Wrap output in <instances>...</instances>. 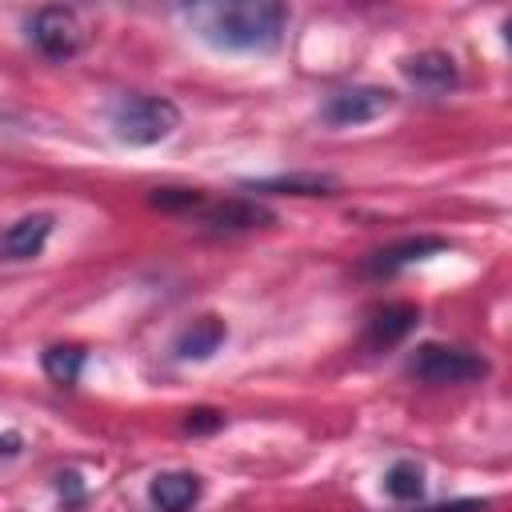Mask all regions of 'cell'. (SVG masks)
<instances>
[{"mask_svg":"<svg viewBox=\"0 0 512 512\" xmlns=\"http://www.w3.org/2000/svg\"><path fill=\"white\" fill-rule=\"evenodd\" d=\"M108 124L116 132V140L132 144V148H148V144H160L164 136L176 132L180 124V108L168 100V96H120L108 112Z\"/></svg>","mask_w":512,"mask_h":512,"instance_id":"7a4b0ae2","label":"cell"},{"mask_svg":"<svg viewBox=\"0 0 512 512\" xmlns=\"http://www.w3.org/2000/svg\"><path fill=\"white\" fill-rule=\"evenodd\" d=\"M400 72H404V80L416 84L420 92H448V88H456V80H460L456 60H452L448 52H436V48L408 56V60L400 64Z\"/></svg>","mask_w":512,"mask_h":512,"instance_id":"9c48e42d","label":"cell"},{"mask_svg":"<svg viewBox=\"0 0 512 512\" xmlns=\"http://www.w3.org/2000/svg\"><path fill=\"white\" fill-rule=\"evenodd\" d=\"M488 360L480 352H468V348H456V344H420L412 356H408V372L420 380V384H472V380H484L488 376Z\"/></svg>","mask_w":512,"mask_h":512,"instance_id":"3957f363","label":"cell"},{"mask_svg":"<svg viewBox=\"0 0 512 512\" xmlns=\"http://www.w3.org/2000/svg\"><path fill=\"white\" fill-rule=\"evenodd\" d=\"M252 192H280V196H332L340 188L336 176L328 172H284L268 180H248Z\"/></svg>","mask_w":512,"mask_h":512,"instance_id":"4fadbf2b","label":"cell"},{"mask_svg":"<svg viewBox=\"0 0 512 512\" xmlns=\"http://www.w3.org/2000/svg\"><path fill=\"white\" fill-rule=\"evenodd\" d=\"M52 224H56L52 212H28V216L12 220L0 232V264H20V260L40 256L52 236Z\"/></svg>","mask_w":512,"mask_h":512,"instance_id":"8992f818","label":"cell"},{"mask_svg":"<svg viewBox=\"0 0 512 512\" xmlns=\"http://www.w3.org/2000/svg\"><path fill=\"white\" fill-rule=\"evenodd\" d=\"M428 512H488V500H456V504H440Z\"/></svg>","mask_w":512,"mask_h":512,"instance_id":"d6986e66","label":"cell"},{"mask_svg":"<svg viewBox=\"0 0 512 512\" xmlns=\"http://www.w3.org/2000/svg\"><path fill=\"white\" fill-rule=\"evenodd\" d=\"M148 500L160 512H188L200 500V476L196 472H160L148 484Z\"/></svg>","mask_w":512,"mask_h":512,"instance_id":"7c38bea8","label":"cell"},{"mask_svg":"<svg viewBox=\"0 0 512 512\" xmlns=\"http://www.w3.org/2000/svg\"><path fill=\"white\" fill-rule=\"evenodd\" d=\"M384 488L392 500H420L424 496V468L416 460H396L384 476Z\"/></svg>","mask_w":512,"mask_h":512,"instance_id":"9a60e30c","label":"cell"},{"mask_svg":"<svg viewBox=\"0 0 512 512\" xmlns=\"http://www.w3.org/2000/svg\"><path fill=\"white\" fill-rule=\"evenodd\" d=\"M24 448V440H20V432H0V456L8 460V456H16Z\"/></svg>","mask_w":512,"mask_h":512,"instance_id":"ffe728a7","label":"cell"},{"mask_svg":"<svg viewBox=\"0 0 512 512\" xmlns=\"http://www.w3.org/2000/svg\"><path fill=\"white\" fill-rule=\"evenodd\" d=\"M444 248H448L444 236H408V240H396V244H388L380 252H368L360 260V272L376 276V280L380 276H396L400 268H408V264H416V260H424L432 252H444Z\"/></svg>","mask_w":512,"mask_h":512,"instance_id":"52a82bcc","label":"cell"},{"mask_svg":"<svg viewBox=\"0 0 512 512\" xmlns=\"http://www.w3.org/2000/svg\"><path fill=\"white\" fill-rule=\"evenodd\" d=\"M272 220H276V212L264 208L260 200H248V196L204 204V216H200V224L208 232H248V228H268Z\"/></svg>","mask_w":512,"mask_h":512,"instance_id":"ba28073f","label":"cell"},{"mask_svg":"<svg viewBox=\"0 0 512 512\" xmlns=\"http://www.w3.org/2000/svg\"><path fill=\"white\" fill-rule=\"evenodd\" d=\"M224 336H228V324H224L216 312H208V316H196V320L176 336L172 352H176L180 360H208V356L224 344Z\"/></svg>","mask_w":512,"mask_h":512,"instance_id":"8fae6325","label":"cell"},{"mask_svg":"<svg viewBox=\"0 0 512 512\" xmlns=\"http://www.w3.org/2000/svg\"><path fill=\"white\" fill-rule=\"evenodd\" d=\"M40 368H44V376L52 384L72 388L80 380V372H84V348H76V344H52V348H44Z\"/></svg>","mask_w":512,"mask_h":512,"instance_id":"5bb4252c","label":"cell"},{"mask_svg":"<svg viewBox=\"0 0 512 512\" xmlns=\"http://www.w3.org/2000/svg\"><path fill=\"white\" fill-rule=\"evenodd\" d=\"M56 488H60L64 508H76V504L84 500V484H80V476H76V472H60V476H56Z\"/></svg>","mask_w":512,"mask_h":512,"instance_id":"ac0fdd59","label":"cell"},{"mask_svg":"<svg viewBox=\"0 0 512 512\" xmlns=\"http://www.w3.org/2000/svg\"><path fill=\"white\" fill-rule=\"evenodd\" d=\"M416 324H420V308H416V304H388V308H380V312L368 320V328H364V348H368V352L396 348Z\"/></svg>","mask_w":512,"mask_h":512,"instance_id":"30bf717a","label":"cell"},{"mask_svg":"<svg viewBox=\"0 0 512 512\" xmlns=\"http://www.w3.org/2000/svg\"><path fill=\"white\" fill-rule=\"evenodd\" d=\"M180 16L216 48L236 52H272L288 28V8L280 0H216L184 4Z\"/></svg>","mask_w":512,"mask_h":512,"instance_id":"6da1fadb","label":"cell"},{"mask_svg":"<svg viewBox=\"0 0 512 512\" xmlns=\"http://www.w3.org/2000/svg\"><path fill=\"white\" fill-rule=\"evenodd\" d=\"M148 204H152V208H164V212H184V208H204L208 200H204V192H196V188H156V192L148 196Z\"/></svg>","mask_w":512,"mask_h":512,"instance_id":"2e32d148","label":"cell"},{"mask_svg":"<svg viewBox=\"0 0 512 512\" xmlns=\"http://www.w3.org/2000/svg\"><path fill=\"white\" fill-rule=\"evenodd\" d=\"M216 428H224V412H216V408H192L184 416V432H192V436H208Z\"/></svg>","mask_w":512,"mask_h":512,"instance_id":"e0dca14e","label":"cell"},{"mask_svg":"<svg viewBox=\"0 0 512 512\" xmlns=\"http://www.w3.org/2000/svg\"><path fill=\"white\" fill-rule=\"evenodd\" d=\"M28 40L48 56V60H68L84 48L88 32L80 24V16L72 8H60V4H48L40 8L32 20H28Z\"/></svg>","mask_w":512,"mask_h":512,"instance_id":"277c9868","label":"cell"},{"mask_svg":"<svg viewBox=\"0 0 512 512\" xmlns=\"http://www.w3.org/2000/svg\"><path fill=\"white\" fill-rule=\"evenodd\" d=\"M396 104V92L392 88H380V84H356V88H344L336 96H328L324 104V124L332 128H352V124H368L376 116H384L388 108Z\"/></svg>","mask_w":512,"mask_h":512,"instance_id":"5b68a950","label":"cell"}]
</instances>
